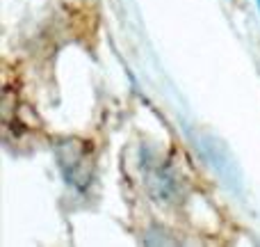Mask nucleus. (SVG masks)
<instances>
[{"mask_svg":"<svg viewBox=\"0 0 260 247\" xmlns=\"http://www.w3.org/2000/svg\"><path fill=\"white\" fill-rule=\"evenodd\" d=\"M258 7H260V0H258Z\"/></svg>","mask_w":260,"mask_h":247,"instance_id":"obj_1","label":"nucleus"}]
</instances>
